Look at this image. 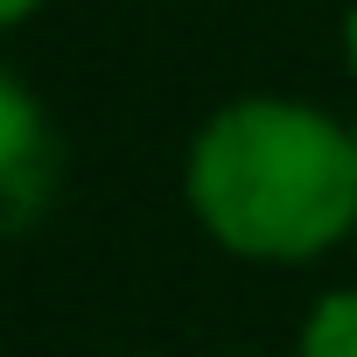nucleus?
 Segmentation results:
<instances>
[{"label": "nucleus", "mask_w": 357, "mask_h": 357, "mask_svg": "<svg viewBox=\"0 0 357 357\" xmlns=\"http://www.w3.org/2000/svg\"><path fill=\"white\" fill-rule=\"evenodd\" d=\"M190 211L238 259H315L357 225V140L301 98H231L190 140Z\"/></svg>", "instance_id": "1"}, {"label": "nucleus", "mask_w": 357, "mask_h": 357, "mask_svg": "<svg viewBox=\"0 0 357 357\" xmlns=\"http://www.w3.org/2000/svg\"><path fill=\"white\" fill-rule=\"evenodd\" d=\"M343 56H350V70H357V8L343 15Z\"/></svg>", "instance_id": "5"}, {"label": "nucleus", "mask_w": 357, "mask_h": 357, "mask_svg": "<svg viewBox=\"0 0 357 357\" xmlns=\"http://www.w3.org/2000/svg\"><path fill=\"white\" fill-rule=\"evenodd\" d=\"M350 140H357V126H350Z\"/></svg>", "instance_id": "6"}, {"label": "nucleus", "mask_w": 357, "mask_h": 357, "mask_svg": "<svg viewBox=\"0 0 357 357\" xmlns=\"http://www.w3.org/2000/svg\"><path fill=\"white\" fill-rule=\"evenodd\" d=\"M294 357H357V287H336L308 308Z\"/></svg>", "instance_id": "3"}, {"label": "nucleus", "mask_w": 357, "mask_h": 357, "mask_svg": "<svg viewBox=\"0 0 357 357\" xmlns=\"http://www.w3.org/2000/svg\"><path fill=\"white\" fill-rule=\"evenodd\" d=\"M50 190H56V133H50L36 91L8 70L0 77V225L22 238Z\"/></svg>", "instance_id": "2"}, {"label": "nucleus", "mask_w": 357, "mask_h": 357, "mask_svg": "<svg viewBox=\"0 0 357 357\" xmlns=\"http://www.w3.org/2000/svg\"><path fill=\"white\" fill-rule=\"evenodd\" d=\"M36 8H43V0H0V22H8V29H22Z\"/></svg>", "instance_id": "4"}]
</instances>
